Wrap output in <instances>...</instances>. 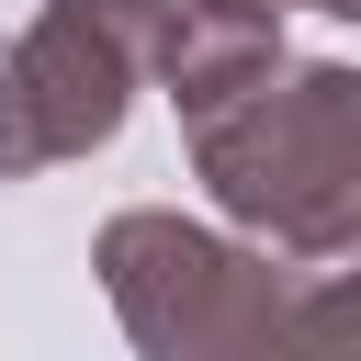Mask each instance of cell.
Returning <instances> with one entry per match:
<instances>
[{
  "instance_id": "5",
  "label": "cell",
  "mask_w": 361,
  "mask_h": 361,
  "mask_svg": "<svg viewBox=\"0 0 361 361\" xmlns=\"http://www.w3.org/2000/svg\"><path fill=\"white\" fill-rule=\"evenodd\" d=\"M259 11H293V0H259ZM305 11H338V23H350V11H361V0H305Z\"/></svg>"
},
{
  "instance_id": "1",
  "label": "cell",
  "mask_w": 361,
  "mask_h": 361,
  "mask_svg": "<svg viewBox=\"0 0 361 361\" xmlns=\"http://www.w3.org/2000/svg\"><path fill=\"white\" fill-rule=\"evenodd\" d=\"M180 135H192L214 214L248 248H271L293 271H327L361 248V68L282 56L259 90H237L226 113H203Z\"/></svg>"
},
{
  "instance_id": "4",
  "label": "cell",
  "mask_w": 361,
  "mask_h": 361,
  "mask_svg": "<svg viewBox=\"0 0 361 361\" xmlns=\"http://www.w3.org/2000/svg\"><path fill=\"white\" fill-rule=\"evenodd\" d=\"M271 68H282V11H259V0H169L158 56H147V79L169 90V113H180V124L226 113V102H237V90H259Z\"/></svg>"
},
{
  "instance_id": "3",
  "label": "cell",
  "mask_w": 361,
  "mask_h": 361,
  "mask_svg": "<svg viewBox=\"0 0 361 361\" xmlns=\"http://www.w3.org/2000/svg\"><path fill=\"white\" fill-rule=\"evenodd\" d=\"M158 23L169 0H45L23 34H0V180L113 147L147 90Z\"/></svg>"
},
{
  "instance_id": "2",
  "label": "cell",
  "mask_w": 361,
  "mask_h": 361,
  "mask_svg": "<svg viewBox=\"0 0 361 361\" xmlns=\"http://www.w3.org/2000/svg\"><path fill=\"white\" fill-rule=\"evenodd\" d=\"M90 271H102V293H113V316H124V338L147 361H226V350L305 338L327 316L293 259L271 271V248H237V237H214L192 214H158V203L113 214Z\"/></svg>"
}]
</instances>
